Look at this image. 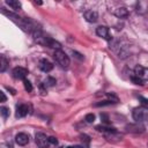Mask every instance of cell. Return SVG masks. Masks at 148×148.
Listing matches in <instances>:
<instances>
[{
  "label": "cell",
  "instance_id": "20",
  "mask_svg": "<svg viewBox=\"0 0 148 148\" xmlns=\"http://www.w3.org/2000/svg\"><path fill=\"white\" fill-rule=\"evenodd\" d=\"M131 80H132V81H133L135 84H140V86H142V84H143V81H142V80H140L139 77H136L134 74L131 76Z\"/></svg>",
  "mask_w": 148,
  "mask_h": 148
},
{
  "label": "cell",
  "instance_id": "11",
  "mask_svg": "<svg viewBox=\"0 0 148 148\" xmlns=\"http://www.w3.org/2000/svg\"><path fill=\"white\" fill-rule=\"evenodd\" d=\"M113 14L118 18H125V17H127L130 15V12H128V9L126 7H118L117 9L113 10Z\"/></svg>",
  "mask_w": 148,
  "mask_h": 148
},
{
  "label": "cell",
  "instance_id": "9",
  "mask_svg": "<svg viewBox=\"0 0 148 148\" xmlns=\"http://www.w3.org/2000/svg\"><path fill=\"white\" fill-rule=\"evenodd\" d=\"M38 66H39V69L43 71V72H45V73H47V72H50V71L53 69V65H52V62L49 61L47 59H40Z\"/></svg>",
  "mask_w": 148,
  "mask_h": 148
},
{
  "label": "cell",
  "instance_id": "24",
  "mask_svg": "<svg viewBox=\"0 0 148 148\" xmlns=\"http://www.w3.org/2000/svg\"><path fill=\"white\" fill-rule=\"evenodd\" d=\"M141 99V106H145V108H148V99L143 98V97H139Z\"/></svg>",
  "mask_w": 148,
  "mask_h": 148
},
{
  "label": "cell",
  "instance_id": "25",
  "mask_svg": "<svg viewBox=\"0 0 148 148\" xmlns=\"http://www.w3.org/2000/svg\"><path fill=\"white\" fill-rule=\"evenodd\" d=\"M0 102H6V95L3 91H0Z\"/></svg>",
  "mask_w": 148,
  "mask_h": 148
},
{
  "label": "cell",
  "instance_id": "26",
  "mask_svg": "<svg viewBox=\"0 0 148 148\" xmlns=\"http://www.w3.org/2000/svg\"><path fill=\"white\" fill-rule=\"evenodd\" d=\"M67 148H83L81 146H71V147H67Z\"/></svg>",
  "mask_w": 148,
  "mask_h": 148
},
{
  "label": "cell",
  "instance_id": "22",
  "mask_svg": "<svg viewBox=\"0 0 148 148\" xmlns=\"http://www.w3.org/2000/svg\"><path fill=\"white\" fill-rule=\"evenodd\" d=\"M0 148H13V143L12 142H2L0 145Z\"/></svg>",
  "mask_w": 148,
  "mask_h": 148
},
{
  "label": "cell",
  "instance_id": "3",
  "mask_svg": "<svg viewBox=\"0 0 148 148\" xmlns=\"http://www.w3.org/2000/svg\"><path fill=\"white\" fill-rule=\"evenodd\" d=\"M35 141L37 143V146L39 148H49L50 147V140H49V136H46V134L42 133V132H38L36 133L35 135Z\"/></svg>",
  "mask_w": 148,
  "mask_h": 148
},
{
  "label": "cell",
  "instance_id": "23",
  "mask_svg": "<svg viewBox=\"0 0 148 148\" xmlns=\"http://www.w3.org/2000/svg\"><path fill=\"white\" fill-rule=\"evenodd\" d=\"M49 140H50V143L53 145V146H57L58 145V139L54 138V136H49Z\"/></svg>",
  "mask_w": 148,
  "mask_h": 148
},
{
  "label": "cell",
  "instance_id": "18",
  "mask_svg": "<svg viewBox=\"0 0 148 148\" xmlns=\"http://www.w3.org/2000/svg\"><path fill=\"white\" fill-rule=\"evenodd\" d=\"M56 79H53V77H51V76H49L46 80H45V86H49V87H52V86H54L56 84Z\"/></svg>",
  "mask_w": 148,
  "mask_h": 148
},
{
  "label": "cell",
  "instance_id": "16",
  "mask_svg": "<svg viewBox=\"0 0 148 148\" xmlns=\"http://www.w3.org/2000/svg\"><path fill=\"white\" fill-rule=\"evenodd\" d=\"M0 113H1L2 118L6 119V118H8V116H9V109L6 108V106H1V108H0Z\"/></svg>",
  "mask_w": 148,
  "mask_h": 148
},
{
  "label": "cell",
  "instance_id": "8",
  "mask_svg": "<svg viewBox=\"0 0 148 148\" xmlns=\"http://www.w3.org/2000/svg\"><path fill=\"white\" fill-rule=\"evenodd\" d=\"M28 112H29L28 105L27 104H20V105L16 106V113H15V116H16V118H23V117H25L28 114Z\"/></svg>",
  "mask_w": 148,
  "mask_h": 148
},
{
  "label": "cell",
  "instance_id": "19",
  "mask_svg": "<svg viewBox=\"0 0 148 148\" xmlns=\"http://www.w3.org/2000/svg\"><path fill=\"white\" fill-rule=\"evenodd\" d=\"M84 120H86L87 123H89V124L94 123V120H95V114H94V113H88V114L86 116Z\"/></svg>",
  "mask_w": 148,
  "mask_h": 148
},
{
  "label": "cell",
  "instance_id": "13",
  "mask_svg": "<svg viewBox=\"0 0 148 148\" xmlns=\"http://www.w3.org/2000/svg\"><path fill=\"white\" fill-rule=\"evenodd\" d=\"M135 9H136V13H139V14L143 15V14H146V13L148 12V5H147L146 2L140 1V2H138V3H136Z\"/></svg>",
  "mask_w": 148,
  "mask_h": 148
},
{
  "label": "cell",
  "instance_id": "12",
  "mask_svg": "<svg viewBox=\"0 0 148 148\" xmlns=\"http://www.w3.org/2000/svg\"><path fill=\"white\" fill-rule=\"evenodd\" d=\"M6 5L9 6L15 12H18L22 8V5H21V2L18 0H6Z\"/></svg>",
  "mask_w": 148,
  "mask_h": 148
},
{
  "label": "cell",
  "instance_id": "5",
  "mask_svg": "<svg viewBox=\"0 0 148 148\" xmlns=\"http://www.w3.org/2000/svg\"><path fill=\"white\" fill-rule=\"evenodd\" d=\"M96 35L105 40H112V37L110 35V30L105 25H99L96 28Z\"/></svg>",
  "mask_w": 148,
  "mask_h": 148
},
{
  "label": "cell",
  "instance_id": "4",
  "mask_svg": "<svg viewBox=\"0 0 148 148\" xmlns=\"http://www.w3.org/2000/svg\"><path fill=\"white\" fill-rule=\"evenodd\" d=\"M134 75L136 77H139L140 80H142L143 82L148 81V67H145V66H141V65H136L135 68H134Z\"/></svg>",
  "mask_w": 148,
  "mask_h": 148
},
{
  "label": "cell",
  "instance_id": "21",
  "mask_svg": "<svg viewBox=\"0 0 148 148\" xmlns=\"http://www.w3.org/2000/svg\"><path fill=\"white\" fill-rule=\"evenodd\" d=\"M113 102L112 101H110V99H108V101H103V102H99V103H96L95 104V106H104V105H110V104H112Z\"/></svg>",
  "mask_w": 148,
  "mask_h": 148
},
{
  "label": "cell",
  "instance_id": "10",
  "mask_svg": "<svg viewBox=\"0 0 148 148\" xmlns=\"http://www.w3.org/2000/svg\"><path fill=\"white\" fill-rule=\"evenodd\" d=\"M15 142L18 146H25L29 143V135L25 133H18L15 136Z\"/></svg>",
  "mask_w": 148,
  "mask_h": 148
},
{
  "label": "cell",
  "instance_id": "1",
  "mask_svg": "<svg viewBox=\"0 0 148 148\" xmlns=\"http://www.w3.org/2000/svg\"><path fill=\"white\" fill-rule=\"evenodd\" d=\"M53 57H54V60L57 61V64L62 68H67L71 64V60H69L68 56L62 50H56L54 53H53Z\"/></svg>",
  "mask_w": 148,
  "mask_h": 148
},
{
  "label": "cell",
  "instance_id": "7",
  "mask_svg": "<svg viewBox=\"0 0 148 148\" xmlns=\"http://www.w3.org/2000/svg\"><path fill=\"white\" fill-rule=\"evenodd\" d=\"M83 16L86 18L87 22H90V23H95L97 20H98V14L96 10H92V9H89V10H86L83 13Z\"/></svg>",
  "mask_w": 148,
  "mask_h": 148
},
{
  "label": "cell",
  "instance_id": "15",
  "mask_svg": "<svg viewBox=\"0 0 148 148\" xmlns=\"http://www.w3.org/2000/svg\"><path fill=\"white\" fill-rule=\"evenodd\" d=\"M7 65H8V61H7L6 57H5L3 54H1V56H0V72H1V73H3V72L6 71Z\"/></svg>",
  "mask_w": 148,
  "mask_h": 148
},
{
  "label": "cell",
  "instance_id": "6",
  "mask_svg": "<svg viewBox=\"0 0 148 148\" xmlns=\"http://www.w3.org/2000/svg\"><path fill=\"white\" fill-rule=\"evenodd\" d=\"M28 74H29V71L27 68H24V67H21V66L15 67L13 69V76L15 79H17V80H25V76Z\"/></svg>",
  "mask_w": 148,
  "mask_h": 148
},
{
  "label": "cell",
  "instance_id": "17",
  "mask_svg": "<svg viewBox=\"0 0 148 148\" xmlns=\"http://www.w3.org/2000/svg\"><path fill=\"white\" fill-rule=\"evenodd\" d=\"M23 84H24V89L28 91V92H30L31 90H32V84H31V82L29 81V80H23Z\"/></svg>",
  "mask_w": 148,
  "mask_h": 148
},
{
  "label": "cell",
  "instance_id": "2",
  "mask_svg": "<svg viewBox=\"0 0 148 148\" xmlns=\"http://www.w3.org/2000/svg\"><path fill=\"white\" fill-rule=\"evenodd\" d=\"M132 116H133V119L136 123H142V121L148 119V108H145V106L135 108L133 110Z\"/></svg>",
  "mask_w": 148,
  "mask_h": 148
},
{
  "label": "cell",
  "instance_id": "14",
  "mask_svg": "<svg viewBox=\"0 0 148 148\" xmlns=\"http://www.w3.org/2000/svg\"><path fill=\"white\" fill-rule=\"evenodd\" d=\"M96 130L98 132H103L104 134L105 133H112V132H117V130L114 127H106V126H103V125H98L96 126Z\"/></svg>",
  "mask_w": 148,
  "mask_h": 148
}]
</instances>
